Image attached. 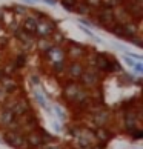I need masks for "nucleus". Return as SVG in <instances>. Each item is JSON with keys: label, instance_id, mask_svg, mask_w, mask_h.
Masks as SVG:
<instances>
[{"label": "nucleus", "instance_id": "2eb2a0df", "mask_svg": "<svg viewBox=\"0 0 143 149\" xmlns=\"http://www.w3.org/2000/svg\"><path fill=\"white\" fill-rule=\"evenodd\" d=\"M3 75V72H2V66H0V77H2Z\"/></svg>", "mask_w": 143, "mask_h": 149}, {"label": "nucleus", "instance_id": "423d86ee", "mask_svg": "<svg viewBox=\"0 0 143 149\" xmlns=\"http://www.w3.org/2000/svg\"><path fill=\"white\" fill-rule=\"evenodd\" d=\"M40 57L43 60V63H46V65L57 63V62H65V60H66L63 48L57 46V45H52L49 49H46L45 52H40Z\"/></svg>", "mask_w": 143, "mask_h": 149}, {"label": "nucleus", "instance_id": "4468645a", "mask_svg": "<svg viewBox=\"0 0 143 149\" xmlns=\"http://www.w3.org/2000/svg\"><path fill=\"white\" fill-rule=\"evenodd\" d=\"M65 148H66V146H63L59 140H56V141H51V143H46V145H43L40 149H65Z\"/></svg>", "mask_w": 143, "mask_h": 149}, {"label": "nucleus", "instance_id": "ddd939ff", "mask_svg": "<svg viewBox=\"0 0 143 149\" xmlns=\"http://www.w3.org/2000/svg\"><path fill=\"white\" fill-rule=\"evenodd\" d=\"M77 2H79V0H59V3L62 5L65 9L71 11V13H73V9H74V6H75Z\"/></svg>", "mask_w": 143, "mask_h": 149}, {"label": "nucleus", "instance_id": "f8f14e48", "mask_svg": "<svg viewBox=\"0 0 143 149\" xmlns=\"http://www.w3.org/2000/svg\"><path fill=\"white\" fill-rule=\"evenodd\" d=\"M91 8L88 6V5L83 2V0H79V2L75 3V6L73 9V13H75L77 15H89L91 14Z\"/></svg>", "mask_w": 143, "mask_h": 149}, {"label": "nucleus", "instance_id": "9b49d317", "mask_svg": "<svg viewBox=\"0 0 143 149\" xmlns=\"http://www.w3.org/2000/svg\"><path fill=\"white\" fill-rule=\"evenodd\" d=\"M9 8H11V11L15 14V17H17L19 20L26 17V15L29 14V11H31V8L25 6V5H13V6H9Z\"/></svg>", "mask_w": 143, "mask_h": 149}, {"label": "nucleus", "instance_id": "f257e3e1", "mask_svg": "<svg viewBox=\"0 0 143 149\" xmlns=\"http://www.w3.org/2000/svg\"><path fill=\"white\" fill-rule=\"evenodd\" d=\"M94 68L97 71H100L102 74H105V75H111V74H115V72H120V71H122L120 63L117 62V58H115L112 54L100 52V51L96 52Z\"/></svg>", "mask_w": 143, "mask_h": 149}, {"label": "nucleus", "instance_id": "9d476101", "mask_svg": "<svg viewBox=\"0 0 143 149\" xmlns=\"http://www.w3.org/2000/svg\"><path fill=\"white\" fill-rule=\"evenodd\" d=\"M54 45L52 40L49 37H40V38H36V49L38 52H45L46 49H49Z\"/></svg>", "mask_w": 143, "mask_h": 149}, {"label": "nucleus", "instance_id": "0eeeda50", "mask_svg": "<svg viewBox=\"0 0 143 149\" xmlns=\"http://www.w3.org/2000/svg\"><path fill=\"white\" fill-rule=\"evenodd\" d=\"M85 69V65L82 62H68L66 68H65V80H73V81H79L82 72Z\"/></svg>", "mask_w": 143, "mask_h": 149}, {"label": "nucleus", "instance_id": "f03ea898", "mask_svg": "<svg viewBox=\"0 0 143 149\" xmlns=\"http://www.w3.org/2000/svg\"><path fill=\"white\" fill-rule=\"evenodd\" d=\"M59 29V23L54 20L51 15L46 13H42L40 17L37 19V28H36V37H51L54 32Z\"/></svg>", "mask_w": 143, "mask_h": 149}, {"label": "nucleus", "instance_id": "6e6552de", "mask_svg": "<svg viewBox=\"0 0 143 149\" xmlns=\"http://www.w3.org/2000/svg\"><path fill=\"white\" fill-rule=\"evenodd\" d=\"M115 134H117V132L112 129V126H108V128H94V137H96L97 143L108 145V143L115 137Z\"/></svg>", "mask_w": 143, "mask_h": 149}, {"label": "nucleus", "instance_id": "7ed1b4c3", "mask_svg": "<svg viewBox=\"0 0 143 149\" xmlns=\"http://www.w3.org/2000/svg\"><path fill=\"white\" fill-rule=\"evenodd\" d=\"M106 75L102 74L100 71H97L94 68H86L83 69V72H82L79 81L85 88L88 89H94V88H98V86H103V81H105Z\"/></svg>", "mask_w": 143, "mask_h": 149}, {"label": "nucleus", "instance_id": "1a4fd4ad", "mask_svg": "<svg viewBox=\"0 0 143 149\" xmlns=\"http://www.w3.org/2000/svg\"><path fill=\"white\" fill-rule=\"evenodd\" d=\"M36 28H37V17L29 11V14L20 20V29H23L31 36H36Z\"/></svg>", "mask_w": 143, "mask_h": 149}, {"label": "nucleus", "instance_id": "39448f33", "mask_svg": "<svg viewBox=\"0 0 143 149\" xmlns=\"http://www.w3.org/2000/svg\"><path fill=\"white\" fill-rule=\"evenodd\" d=\"M63 51H65V56H66L68 62H82V58L85 56V51H86V45L68 38L63 46Z\"/></svg>", "mask_w": 143, "mask_h": 149}, {"label": "nucleus", "instance_id": "20e7f679", "mask_svg": "<svg viewBox=\"0 0 143 149\" xmlns=\"http://www.w3.org/2000/svg\"><path fill=\"white\" fill-rule=\"evenodd\" d=\"M2 141L6 143L8 146H11L13 149H28L26 146V139L25 134L20 132L19 129H6L2 131Z\"/></svg>", "mask_w": 143, "mask_h": 149}]
</instances>
